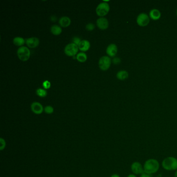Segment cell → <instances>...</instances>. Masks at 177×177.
<instances>
[{
    "instance_id": "cell-15",
    "label": "cell",
    "mask_w": 177,
    "mask_h": 177,
    "mask_svg": "<svg viewBox=\"0 0 177 177\" xmlns=\"http://www.w3.org/2000/svg\"><path fill=\"white\" fill-rule=\"evenodd\" d=\"M150 17L151 19L154 20H158L160 18L161 16V14L159 10L157 9H153L150 11Z\"/></svg>"
},
{
    "instance_id": "cell-5",
    "label": "cell",
    "mask_w": 177,
    "mask_h": 177,
    "mask_svg": "<svg viewBox=\"0 0 177 177\" xmlns=\"http://www.w3.org/2000/svg\"><path fill=\"white\" fill-rule=\"evenodd\" d=\"M79 50V47L77 45L71 43L67 45L65 48V54L68 56H74Z\"/></svg>"
},
{
    "instance_id": "cell-24",
    "label": "cell",
    "mask_w": 177,
    "mask_h": 177,
    "mask_svg": "<svg viewBox=\"0 0 177 177\" xmlns=\"http://www.w3.org/2000/svg\"><path fill=\"white\" fill-rule=\"evenodd\" d=\"M0 143H1V146H0V150H3L4 149L5 146H6V142L4 139L3 138L0 139Z\"/></svg>"
},
{
    "instance_id": "cell-23",
    "label": "cell",
    "mask_w": 177,
    "mask_h": 177,
    "mask_svg": "<svg viewBox=\"0 0 177 177\" xmlns=\"http://www.w3.org/2000/svg\"><path fill=\"white\" fill-rule=\"evenodd\" d=\"M95 26L94 25V24L92 23H88L86 25V29L88 31H93L95 29Z\"/></svg>"
},
{
    "instance_id": "cell-27",
    "label": "cell",
    "mask_w": 177,
    "mask_h": 177,
    "mask_svg": "<svg viewBox=\"0 0 177 177\" xmlns=\"http://www.w3.org/2000/svg\"><path fill=\"white\" fill-rule=\"evenodd\" d=\"M140 177H151V175L148 174V173H144L141 175Z\"/></svg>"
},
{
    "instance_id": "cell-17",
    "label": "cell",
    "mask_w": 177,
    "mask_h": 177,
    "mask_svg": "<svg viewBox=\"0 0 177 177\" xmlns=\"http://www.w3.org/2000/svg\"><path fill=\"white\" fill-rule=\"evenodd\" d=\"M128 73L125 70H121L119 71L117 74V77L119 80H125L128 77Z\"/></svg>"
},
{
    "instance_id": "cell-9",
    "label": "cell",
    "mask_w": 177,
    "mask_h": 177,
    "mask_svg": "<svg viewBox=\"0 0 177 177\" xmlns=\"http://www.w3.org/2000/svg\"><path fill=\"white\" fill-rule=\"evenodd\" d=\"M31 110L36 114H40L44 111L43 106L40 103L38 102H34L31 105Z\"/></svg>"
},
{
    "instance_id": "cell-16",
    "label": "cell",
    "mask_w": 177,
    "mask_h": 177,
    "mask_svg": "<svg viewBox=\"0 0 177 177\" xmlns=\"http://www.w3.org/2000/svg\"><path fill=\"white\" fill-rule=\"evenodd\" d=\"M50 31L52 33V34H54L55 36H58L61 34L62 29L60 26L57 25H52L50 27Z\"/></svg>"
},
{
    "instance_id": "cell-20",
    "label": "cell",
    "mask_w": 177,
    "mask_h": 177,
    "mask_svg": "<svg viewBox=\"0 0 177 177\" xmlns=\"http://www.w3.org/2000/svg\"><path fill=\"white\" fill-rule=\"evenodd\" d=\"M36 94L38 95V96L40 97H45L47 96V92L46 91V90H44V89H42V88H38V90H36Z\"/></svg>"
},
{
    "instance_id": "cell-29",
    "label": "cell",
    "mask_w": 177,
    "mask_h": 177,
    "mask_svg": "<svg viewBox=\"0 0 177 177\" xmlns=\"http://www.w3.org/2000/svg\"><path fill=\"white\" fill-rule=\"evenodd\" d=\"M111 177H120V176L117 174H113L111 176Z\"/></svg>"
},
{
    "instance_id": "cell-1",
    "label": "cell",
    "mask_w": 177,
    "mask_h": 177,
    "mask_svg": "<svg viewBox=\"0 0 177 177\" xmlns=\"http://www.w3.org/2000/svg\"><path fill=\"white\" fill-rule=\"evenodd\" d=\"M144 171L149 175L156 173L160 168V164L157 160L151 158L146 160L143 165Z\"/></svg>"
},
{
    "instance_id": "cell-8",
    "label": "cell",
    "mask_w": 177,
    "mask_h": 177,
    "mask_svg": "<svg viewBox=\"0 0 177 177\" xmlns=\"http://www.w3.org/2000/svg\"><path fill=\"white\" fill-rule=\"evenodd\" d=\"M131 170L135 175H141L144 171L143 167L138 162H133L131 165Z\"/></svg>"
},
{
    "instance_id": "cell-10",
    "label": "cell",
    "mask_w": 177,
    "mask_h": 177,
    "mask_svg": "<svg viewBox=\"0 0 177 177\" xmlns=\"http://www.w3.org/2000/svg\"><path fill=\"white\" fill-rule=\"evenodd\" d=\"M25 43L30 48H35L39 45L40 41L38 38L31 37L25 40Z\"/></svg>"
},
{
    "instance_id": "cell-11",
    "label": "cell",
    "mask_w": 177,
    "mask_h": 177,
    "mask_svg": "<svg viewBox=\"0 0 177 177\" xmlns=\"http://www.w3.org/2000/svg\"><path fill=\"white\" fill-rule=\"evenodd\" d=\"M97 25L100 29H106L109 27L108 20L104 17H100L97 20Z\"/></svg>"
},
{
    "instance_id": "cell-6",
    "label": "cell",
    "mask_w": 177,
    "mask_h": 177,
    "mask_svg": "<svg viewBox=\"0 0 177 177\" xmlns=\"http://www.w3.org/2000/svg\"><path fill=\"white\" fill-rule=\"evenodd\" d=\"M98 64L101 70L103 71H106L110 67L111 59L109 57L106 56L101 57L99 60Z\"/></svg>"
},
{
    "instance_id": "cell-30",
    "label": "cell",
    "mask_w": 177,
    "mask_h": 177,
    "mask_svg": "<svg viewBox=\"0 0 177 177\" xmlns=\"http://www.w3.org/2000/svg\"><path fill=\"white\" fill-rule=\"evenodd\" d=\"M127 177H137L135 176V174H130L128 175Z\"/></svg>"
},
{
    "instance_id": "cell-14",
    "label": "cell",
    "mask_w": 177,
    "mask_h": 177,
    "mask_svg": "<svg viewBox=\"0 0 177 177\" xmlns=\"http://www.w3.org/2000/svg\"><path fill=\"white\" fill-rule=\"evenodd\" d=\"M59 23L63 27H67L70 25L71 23V19L67 16L61 17L59 20Z\"/></svg>"
},
{
    "instance_id": "cell-25",
    "label": "cell",
    "mask_w": 177,
    "mask_h": 177,
    "mask_svg": "<svg viewBox=\"0 0 177 177\" xmlns=\"http://www.w3.org/2000/svg\"><path fill=\"white\" fill-rule=\"evenodd\" d=\"M82 40L81 39L78 37H74L72 39V41H73V43L77 45V46L79 45L80 42H81Z\"/></svg>"
},
{
    "instance_id": "cell-4",
    "label": "cell",
    "mask_w": 177,
    "mask_h": 177,
    "mask_svg": "<svg viewBox=\"0 0 177 177\" xmlns=\"http://www.w3.org/2000/svg\"><path fill=\"white\" fill-rule=\"evenodd\" d=\"M110 11V6L108 3L103 2L100 3L96 7V12L97 14L100 17H103L109 13Z\"/></svg>"
},
{
    "instance_id": "cell-22",
    "label": "cell",
    "mask_w": 177,
    "mask_h": 177,
    "mask_svg": "<svg viewBox=\"0 0 177 177\" xmlns=\"http://www.w3.org/2000/svg\"><path fill=\"white\" fill-rule=\"evenodd\" d=\"M42 85H43V87L45 89L47 90V89H49V88L50 87V86H51V84H50V82L49 81H48V80H46V81L43 82Z\"/></svg>"
},
{
    "instance_id": "cell-3",
    "label": "cell",
    "mask_w": 177,
    "mask_h": 177,
    "mask_svg": "<svg viewBox=\"0 0 177 177\" xmlns=\"http://www.w3.org/2000/svg\"><path fill=\"white\" fill-rule=\"evenodd\" d=\"M17 54L20 60L25 61L30 58L31 52L27 47L21 46L18 49Z\"/></svg>"
},
{
    "instance_id": "cell-28",
    "label": "cell",
    "mask_w": 177,
    "mask_h": 177,
    "mask_svg": "<svg viewBox=\"0 0 177 177\" xmlns=\"http://www.w3.org/2000/svg\"><path fill=\"white\" fill-rule=\"evenodd\" d=\"M50 19L52 21H56V16H52L51 18H50Z\"/></svg>"
},
{
    "instance_id": "cell-31",
    "label": "cell",
    "mask_w": 177,
    "mask_h": 177,
    "mask_svg": "<svg viewBox=\"0 0 177 177\" xmlns=\"http://www.w3.org/2000/svg\"><path fill=\"white\" fill-rule=\"evenodd\" d=\"M175 177H177V170L176 171V172H175Z\"/></svg>"
},
{
    "instance_id": "cell-7",
    "label": "cell",
    "mask_w": 177,
    "mask_h": 177,
    "mask_svg": "<svg viewBox=\"0 0 177 177\" xmlns=\"http://www.w3.org/2000/svg\"><path fill=\"white\" fill-rule=\"evenodd\" d=\"M150 22V18L146 13H141L138 15L137 18L138 25L141 27H146Z\"/></svg>"
},
{
    "instance_id": "cell-32",
    "label": "cell",
    "mask_w": 177,
    "mask_h": 177,
    "mask_svg": "<svg viewBox=\"0 0 177 177\" xmlns=\"http://www.w3.org/2000/svg\"></svg>"
},
{
    "instance_id": "cell-13",
    "label": "cell",
    "mask_w": 177,
    "mask_h": 177,
    "mask_svg": "<svg viewBox=\"0 0 177 177\" xmlns=\"http://www.w3.org/2000/svg\"><path fill=\"white\" fill-rule=\"evenodd\" d=\"M90 42L87 40H82L81 42H80L79 45H78L79 49V50H81L82 52H86L90 48Z\"/></svg>"
},
{
    "instance_id": "cell-26",
    "label": "cell",
    "mask_w": 177,
    "mask_h": 177,
    "mask_svg": "<svg viewBox=\"0 0 177 177\" xmlns=\"http://www.w3.org/2000/svg\"><path fill=\"white\" fill-rule=\"evenodd\" d=\"M112 61L113 63L115 65H118V64H119L121 63V60L119 58L115 57V58L113 59Z\"/></svg>"
},
{
    "instance_id": "cell-2",
    "label": "cell",
    "mask_w": 177,
    "mask_h": 177,
    "mask_svg": "<svg viewBox=\"0 0 177 177\" xmlns=\"http://www.w3.org/2000/svg\"><path fill=\"white\" fill-rule=\"evenodd\" d=\"M162 165L163 168L166 170H177V159L174 157L169 156L162 160Z\"/></svg>"
},
{
    "instance_id": "cell-21",
    "label": "cell",
    "mask_w": 177,
    "mask_h": 177,
    "mask_svg": "<svg viewBox=\"0 0 177 177\" xmlns=\"http://www.w3.org/2000/svg\"><path fill=\"white\" fill-rule=\"evenodd\" d=\"M45 112L48 114H52V113L54 112V108L52 106H45L44 109Z\"/></svg>"
},
{
    "instance_id": "cell-12",
    "label": "cell",
    "mask_w": 177,
    "mask_h": 177,
    "mask_svg": "<svg viewBox=\"0 0 177 177\" xmlns=\"http://www.w3.org/2000/svg\"><path fill=\"white\" fill-rule=\"evenodd\" d=\"M106 52L109 56L114 57L117 52V47L115 44H111L107 47Z\"/></svg>"
},
{
    "instance_id": "cell-18",
    "label": "cell",
    "mask_w": 177,
    "mask_h": 177,
    "mask_svg": "<svg viewBox=\"0 0 177 177\" xmlns=\"http://www.w3.org/2000/svg\"><path fill=\"white\" fill-rule=\"evenodd\" d=\"M25 41L23 38L20 37V36H17L15 37L13 39V43L15 44V45L18 46H23V44L25 43Z\"/></svg>"
},
{
    "instance_id": "cell-19",
    "label": "cell",
    "mask_w": 177,
    "mask_h": 177,
    "mask_svg": "<svg viewBox=\"0 0 177 177\" xmlns=\"http://www.w3.org/2000/svg\"><path fill=\"white\" fill-rule=\"evenodd\" d=\"M76 58L77 60L80 63H84L87 60V56L85 52H81L77 54Z\"/></svg>"
}]
</instances>
